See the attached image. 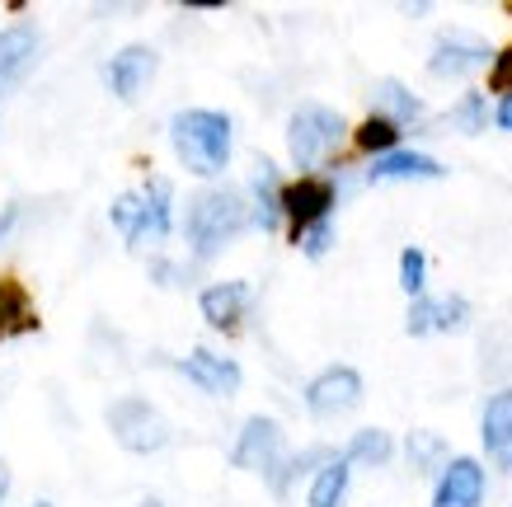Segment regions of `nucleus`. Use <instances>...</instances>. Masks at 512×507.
<instances>
[{
    "label": "nucleus",
    "instance_id": "9d476101",
    "mask_svg": "<svg viewBox=\"0 0 512 507\" xmlns=\"http://www.w3.org/2000/svg\"><path fill=\"white\" fill-rule=\"evenodd\" d=\"M484 62H494V52H489V43L470 38V33H442L437 47L428 52V71H433L437 80H461Z\"/></svg>",
    "mask_w": 512,
    "mask_h": 507
},
{
    "label": "nucleus",
    "instance_id": "f257e3e1",
    "mask_svg": "<svg viewBox=\"0 0 512 507\" xmlns=\"http://www.w3.org/2000/svg\"><path fill=\"white\" fill-rule=\"evenodd\" d=\"M249 221H254V212H249L245 193H235V188H202V193H193L184 212V235L193 259H217Z\"/></svg>",
    "mask_w": 512,
    "mask_h": 507
},
{
    "label": "nucleus",
    "instance_id": "f3484780",
    "mask_svg": "<svg viewBox=\"0 0 512 507\" xmlns=\"http://www.w3.org/2000/svg\"><path fill=\"white\" fill-rule=\"evenodd\" d=\"M447 169H442V160H433V155L423 151H390L381 155L372 165V184H404V179H442Z\"/></svg>",
    "mask_w": 512,
    "mask_h": 507
},
{
    "label": "nucleus",
    "instance_id": "423d86ee",
    "mask_svg": "<svg viewBox=\"0 0 512 507\" xmlns=\"http://www.w3.org/2000/svg\"><path fill=\"white\" fill-rule=\"evenodd\" d=\"M282 461H287V456H282V428L278 423H273L268 414L245 418V428H240V437H235V446H231V465H240V470H259V475L268 479Z\"/></svg>",
    "mask_w": 512,
    "mask_h": 507
},
{
    "label": "nucleus",
    "instance_id": "c756f323",
    "mask_svg": "<svg viewBox=\"0 0 512 507\" xmlns=\"http://www.w3.org/2000/svg\"><path fill=\"white\" fill-rule=\"evenodd\" d=\"M494 127H498V132H512V94H508V99H498V108H494Z\"/></svg>",
    "mask_w": 512,
    "mask_h": 507
},
{
    "label": "nucleus",
    "instance_id": "f704fd0d",
    "mask_svg": "<svg viewBox=\"0 0 512 507\" xmlns=\"http://www.w3.org/2000/svg\"><path fill=\"white\" fill-rule=\"evenodd\" d=\"M29 507H52V503H29Z\"/></svg>",
    "mask_w": 512,
    "mask_h": 507
},
{
    "label": "nucleus",
    "instance_id": "412c9836",
    "mask_svg": "<svg viewBox=\"0 0 512 507\" xmlns=\"http://www.w3.org/2000/svg\"><path fill=\"white\" fill-rule=\"evenodd\" d=\"M353 146L357 151H367V155H390V151H400V127L390 123V118H381V113H372V118H362L353 132Z\"/></svg>",
    "mask_w": 512,
    "mask_h": 507
},
{
    "label": "nucleus",
    "instance_id": "4468645a",
    "mask_svg": "<svg viewBox=\"0 0 512 507\" xmlns=\"http://www.w3.org/2000/svg\"><path fill=\"white\" fill-rule=\"evenodd\" d=\"M198 310L212 329L235 334L240 320H245V310H249V282H212V287H202Z\"/></svg>",
    "mask_w": 512,
    "mask_h": 507
},
{
    "label": "nucleus",
    "instance_id": "c85d7f7f",
    "mask_svg": "<svg viewBox=\"0 0 512 507\" xmlns=\"http://www.w3.org/2000/svg\"><path fill=\"white\" fill-rule=\"evenodd\" d=\"M329 245H334V221H320V226H311V231L301 235V254H306V259H325L329 254Z\"/></svg>",
    "mask_w": 512,
    "mask_h": 507
},
{
    "label": "nucleus",
    "instance_id": "4be33fe9",
    "mask_svg": "<svg viewBox=\"0 0 512 507\" xmlns=\"http://www.w3.org/2000/svg\"><path fill=\"white\" fill-rule=\"evenodd\" d=\"M390 456H395V442H390V432H381V428L353 432V442L343 446V461L348 465H386Z\"/></svg>",
    "mask_w": 512,
    "mask_h": 507
},
{
    "label": "nucleus",
    "instance_id": "72a5a7b5",
    "mask_svg": "<svg viewBox=\"0 0 512 507\" xmlns=\"http://www.w3.org/2000/svg\"><path fill=\"white\" fill-rule=\"evenodd\" d=\"M503 15H508V19H512V0H508V5H503Z\"/></svg>",
    "mask_w": 512,
    "mask_h": 507
},
{
    "label": "nucleus",
    "instance_id": "7c9ffc66",
    "mask_svg": "<svg viewBox=\"0 0 512 507\" xmlns=\"http://www.w3.org/2000/svg\"><path fill=\"white\" fill-rule=\"evenodd\" d=\"M15 212H19V207H5V212H0V240H5V235H10V226H15Z\"/></svg>",
    "mask_w": 512,
    "mask_h": 507
},
{
    "label": "nucleus",
    "instance_id": "aec40b11",
    "mask_svg": "<svg viewBox=\"0 0 512 507\" xmlns=\"http://www.w3.org/2000/svg\"><path fill=\"white\" fill-rule=\"evenodd\" d=\"M109 216H113V226H118V235H123L132 249L146 240V193H118Z\"/></svg>",
    "mask_w": 512,
    "mask_h": 507
},
{
    "label": "nucleus",
    "instance_id": "dca6fc26",
    "mask_svg": "<svg viewBox=\"0 0 512 507\" xmlns=\"http://www.w3.org/2000/svg\"><path fill=\"white\" fill-rule=\"evenodd\" d=\"M38 47H43V33L33 29V24H5L0 29V85L24 76L29 62L38 57Z\"/></svg>",
    "mask_w": 512,
    "mask_h": 507
},
{
    "label": "nucleus",
    "instance_id": "f03ea898",
    "mask_svg": "<svg viewBox=\"0 0 512 507\" xmlns=\"http://www.w3.org/2000/svg\"><path fill=\"white\" fill-rule=\"evenodd\" d=\"M174 155L188 174L217 179L231 165V118L221 108H179L170 123Z\"/></svg>",
    "mask_w": 512,
    "mask_h": 507
},
{
    "label": "nucleus",
    "instance_id": "f8f14e48",
    "mask_svg": "<svg viewBox=\"0 0 512 507\" xmlns=\"http://www.w3.org/2000/svg\"><path fill=\"white\" fill-rule=\"evenodd\" d=\"M480 442H484V456L512 475V390H494L484 400V414H480Z\"/></svg>",
    "mask_w": 512,
    "mask_h": 507
},
{
    "label": "nucleus",
    "instance_id": "6e6552de",
    "mask_svg": "<svg viewBox=\"0 0 512 507\" xmlns=\"http://www.w3.org/2000/svg\"><path fill=\"white\" fill-rule=\"evenodd\" d=\"M470 320V301L466 296H419L409 301V315H404V329L414 338H428V334H456L466 329Z\"/></svg>",
    "mask_w": 512,
    "mask_h": 507
},
{
    "label": "nucleus",
    "instance_id": "bb28decb",
    "mask_svg": "<svg viewBox=\"0 0 512 507\" xmlns=\"http://www.w3.org/2000/svg\"><path fill=\"white\" fill-rule=\"evenodd\" d=\"M400 287L409 292V301L428 296V292H423V287H428V254H423L419 245L400 249Z\"/></svg>",
    "mask_w": 512,
    "mask_h": 507
},
{
    "label": "nucleus",
    "instance_id": "ddd939ff",
    "mask_svg": "<svg viewBox=\"0 0 512 507\" xmlns=\"http://www.w3.org/2000/svg\"><path fill=\"white\" fill-rule=\"evenodd\" d=\"M174 367L184 371V376L198 385V390H207V395H221V400L240 390V362L212 353V348H193V353L179 357Z\"/></svg>",
    "mask_w": 512,
    "mask_h": 507
},
{
    "label": "nucleus",
    "instance_id": "473e14b6",
    "mask_svg": "<svg viewBox=\"0 0 512 507\" xmlns=\"http://www.w3.org/2000/svg\"><path fill=\"white\" fill-rule=\"evenodd\" d=\"M141 507H165V503L160 498H141Z\"/></svg>",
    "mask_w": 512,
    "mask_h": 507
},
{
    "label": "nucleus",
    "instance_id": "39448f33",
    "mask_svg": "<svg viewBox=\"0 0 512 507\" xmlns=\"http://www.w3.org/2000/svg\"><path fill=\"white\" fill-rule=\"evenodd\" d=\"M334 202H339V184L325 174H301L292 184H282V221H287L292 245H301V235L311 226L334 216Z\"/></svg>",
    "mask_w": 512,
    "mask_h": 507
},
{
    "label": "nucleus",
    "instance_id": "0eeeda50",
    "mask_svg": "<svg viewBox=\"0 0 512 507\" xmlns=\"http://www.w3.org/2000/svg\"><path fill=\"white\" fill-rule=\"evenodd\" d=\"M357 404H362V376L353 367H343V362L339 367H325L306 385V409L315 418H339L348 409H357Z\"/></svg>",
    "mask_w": 512,
    "mask_h": 507
},
{
    "label": "nucleus",
    "instance_id": "393cba45",
    "mask_svg": "<svg viewBox=\"0 0 512 507\" xmlns=\"http://www.w3.org/2000/svg\"><path fill=\"white\" fill-rule=\"evenodd\" d=\"M404 451H409V461H414V470H437V465H447V437H437V432L419 428L409 432V442H404Z\"/></svg>",
    "mask_w": 512,
    "mask_h": 507
},
{
    "label": "nucleus",
    "instance_id": "b1692460",
    "mask_svg": "<svg viewBox=\"0 0 512 507\" xmlns=\"http://www.w3.org/2000/svg\"><path fill=\"white\" fill-rule=\"evenodd\" d=\"M311 507H343V498H348V461H329L320 475L311 479Z\"/></svg>",
    "mask_w": 512,
    "mask_h": 507
},
{
    "label": "nucleus",
    "instance_id": "1a4fd4ad",
    "mask_svg": "<svg viewBox=\"0 0 512 507\" xmlns=\"http://www.w3.org/2000/svg\"><path fill=\"white\" fill-rule=\"evenodd\" d=\"M156 66H160V57H156V47H146V43H127V47H118L109 57V90L118 94V99H137L151 80H156Z\"/></svg>",
    "mask_w": 512,
    "mask_h": 507
},
{
    "label": "nucleus",
    "instance_id": "9b49d317",
    "mask_svg": "<svg viewBox=\"0 0 512 507\" xmlns=\"http://www.w3.org/2000/svg\"><path fill=\"white\" fill-rule=\"evenodd\" d=\"M484 503V465L475 456H451L437 475L433 507H480Z\"/></svg>",
    "mask_w": 512,
    "mask_h": 507
},
{
    "label": "nucleus",
    "instance_id": "7ed1b4c3",
    "mask_svg": "<svg viewBox=\"0 0 512 507\" xmlns=\"http://www.w3.org/2000/svg\"><path fill=\"white\" fill-rule=\"evenodd\" d=\"M343 137H348V123H343L339 108L329 104H301L287 123V151H292L301 174H320L339 155Z\"/></svg>",
    "mask_w": 512,
    "mask_h": 507
},
{
    "label": "nucleus",
    "instance_id": "a878e982",
    "mask_svg": "<svg viewBox=\"0 0 512 507\" xmlns=\"http://www.w3.org/2000/svg\"><path fill=\"white\" fill-rule=\"evenodd\" d=\"M451 123H456V132H466V137H480L484 127L494 123L489 99H484V94H466V99H456V108H451Z\"/></svg>",
    "mask_w": 512,
    "mask_h": 507
},
{
    "label": "nucleus",
    "instance_id": "a211bd4d",
    "mask_svg": "<svg viewBox=\"0 0 512 507\" xmlns=\"http://www.w3.org/2000/svg\"><path fill=\"white\" fill-rule=\"evenodd\" d=\"M372 104H376V113H381V118H390V123L400 127V132H404V127H409V123H419L423 113H428V108H423V99H419V94L409 90L404 80H395V76L376 80Z\"/></svg>",
    "mask_w": 512,
    "mask_h": 507
},
{
    "label": "nucleus",
    "instance_id": "5701e85b",
    "mask_svg": "<svg viewBox=\"0 0 512 507\" xmlns=\"http://www.w3.org/2000/svg\"><path fill=\"white\" fill-rule=\"evenodd\" d=\"M141 193H146V240H165L170 226H174V216H170L174 188H170V179H151Z\"/></svg>",
    "mask_w": 512,
    "mask_h": 507
},
{
    "label": "nucleus",
    "instance_id": "2eb2a0df",
    "mask_svg": "<svg viewBox=\"0 0 512 507\" xmlns=\"http://www.w3.org/2000/svg\"><path fill=\"white\" fill-rule=\"evenodd\" d=\"M249 212H254V226L259 231H278L282 226V184H278V169H273V160H254V174H249Z\"/></svg>",
    "mask_w": 512,
    "mask_h": 507
},
{
    "label": "nucleus",
    "instance_id": "20e7f679",
    "mask_svg": "<svg viewBox=\"0 0 512 507\" xmlns=\"http://www.w3.org/2000/svg\"><path fill=\"white\" fill-rule=\"evenodd\" d=\"M109 432L118 437L123 451L132 456H156L170 446V423L160 414L151 400H141V395H123L118 404H109Z\"/></svg>",
    "mask_w": 512,
    "mask_h": 507
},
{
    "label": "nucleus",
    "instance_id": "6ab92c4d",
    "mask_svg": "<svg viewBox=\"0 0 512 507\" xmlns=\"http://www.w3.org/2000/svg\"><path fill=\"white\" fill-rule=\"evenodd\" d=\"M33 329H38V315H33L24 282L0 277V338H19V334H33Z\"/></svg>",
    "mask_w": 512,
    "mask_h": 507
},
{
    "label": "nucleus",
    "instance_id": "cd10ccee",
    "mask_svg": "<svg viewBox=\"0 0 512 507\" xmlns=\"http://www.w3.org/2000/svg\"><path fill=\"white\" fill-rule=\"evenodd\" d=\"M489 90L503 94V99L512 94V43H508V47H498L494 62H489Z\"/></svg>",
    "mask_w": 512,
    "mask_h": 507
},
{
    "label": "nucleus",
    "instance_id": "2f4dec72",
    "mask_svg": "<svg viewBox=\"0 0 512 507\" xmlns=\"http://www.w3.org/2000/svg\"><path fill=\"white\" fill-rule=\"evenodd\" d=\"M5 493H10V470H5V461H0V507H5Z\"/></svg>",
    "mask_w": 512,
    "mask_h": 507
}]
</instances>
